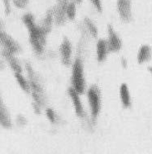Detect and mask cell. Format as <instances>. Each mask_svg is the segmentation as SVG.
Instances as JSON below:
<instances>
[{
    "label": "cell",
    "mask_w": 152,
    "mask_h": 154,
    "mask_svg": "<svg viewBox=\"0 0 152 154\" xmlns=\"http://www.w3.org/2000/svg\"><path fill=\"white\" fill-rule=\"evenodd\" d=\"M87 97L90 107L92 122L94 124L101 110V93L99 87L96 85L91 86L88 90Z\"/></svg>",
    "instance_id": "4"
},
{
    "label": "cell",
    "mask_w": 152,
    "mask_h": 154,
    "mask_svg": "<svg viewBox=\"0 0 152 154\" xmlns=\"http://www.w3.org/2000/svg\"><path fill=\"white\" fill-rule=\"evenodd\" d=\"M121 65L123 68H127L128 66V61L125 58H121Z\"/></svg>",
    "instance_id": "26"
},
{
    "label": "cell",
    "mask_w": 152,
    "mask_h": 154,
    "mask_svg": "<svg viewBox=\"0 0 152 154\" xmlns=\"http://www.w3.org/2000/svg\"><path fill=\"white\" fill-rule=\"evenodd\" d=\"M152 50L149 45H142L140 47L138 50V56H137V60L138 64H144L146 62L149 61L151 59Z\"/></svg>",
    "instance_id": "12"
},
{
    "label": "cell",
    "mask_w": 152,
    "mask_h": 154,
    "mask_svg": "<svg viewBox=\"0 0 152 154\" xmlns=\"http://www.w3.org/2000/svg\"><path fill=\"white\" fill-rule=\"evenodd\" d=\"M0 125L5 128H11V117L5 105L0 106Z\"/></svg>",
    "instance_id": "15"
},
{
    "label": "cell",
    "mask_w": 152,
    "mask_h": 154,
    "mask_svg": "<svg viewBox=\"0 0 152 154\" xmlns=\"http://www.w3.org/2000/svg\"><path fill=\"white\" fill-rule=\"evenodd\" d=\"M109 52L107 40L99 39L97 42V60L99 62L104 61Z\"/></svg>",
    "instance_id": "14"
},
{
    "label": "cell",
    "mask_w": 152,
    "mask_h": 154,
    "mask_svg": "<svg viewBox=\"0 0 152 154\" xmlns=\"http://www.w3.org/2000/svg\"><path fill=\"white\" fill-rule=\"evenodd\" d=\"M4 69V58L1 59L0 58V70H3Z\"/></svg>",
    "instance_id": "27"
},
{
    "label": "cell",
    "mask_w": 152,
    "mask_h": 154,
    "mask_svg": "<svg viewBox=\"0 0 152 154\" xmlns=\"http://www.w3.org/2000/svg\"><path fill=\"white\" fill-rule=\"evenodd\" d=\"M46 115L49 119V121L51 122V123H55L56 122V116H55V112L52 109H46Z\"/></svg>",
    "instance_id": "20"
},
{
    "label": "cell",
    "mask_w": 152,
    "mask_h": 154,
    "mask_svg": "<svg viewBox=\"0 0 152 154\" xmlns=\"http://www.w3.org/2000/svg\"><path fill=\"white\" fill-rule=\"evenodd\" d=\"M4 29V23L3 22V20L0 19V31L3 30Z\"/></svg>",
    "instance_id": "28"
},
{
    "label": "cell",
    "mask_w": 152,
    "mask_h": 154,
    "mask_svg": "<svg viewBox=\"0 0 152 154\" xmlns=\"http://www.w3.org/2000/svg\"><path fill=\"white\" fill-rule=\"evenodd\" d=\"M72 84L76 92L80 95L83 94L85 89V81L84 76V68L81 58H76L73 65L72 72Z\"/></svg>",
    "instance_id": "3"
},
{
    "label": "cell",
    "mask_w": 152,
    "mask_h": 154,
    "mask_svg": "<svg viewBox=\"0 0 152 154\" xmlns=\"http://www.w3.org/2000/svg\"><path fill=\"white\" fill-rule=\"evenodd\" d=\"M15 79L16 80L17 83L19 84L20 88L26 93L30 92V87L28 80L25 79V77L22 75V73H14Z\"/></svg>",
    "instance_id": "17"
},
{
    "label": "cell",
    "mask_w": 152,
    "mask_h": 154,
    "mask_svg": "<svg viewBox=\"0 0 152 154\" xmlns=\"http://www.w3.org/2000/svg\"><path fill=\"white\" fill-rule=\"evenodd\" d=\"M108 38L107 40L109 52H117L122 48V41L111 25H108Z\"/></svg>",
    "instance_id": "7"
},
{
    "label": "cell",
    "mask_w": 152,
    "mask_h": 154,
    "mask_svg": "<svg viewBox=\"0 0 152 154\" xmlns=\"http://www.w3.org/2000/svg\"><path fill=\"white\" fill-rule=\"evenodd\" d=\"M59 53L61 56L62 63L66 66H68L71 63L72 56V44L68 38L64 37L59 48Z\"/></svg>",
    "instance_id": "9"
},
{
    "label": "cell",
    "mask_w": 152,
    "mask_h": 154,
    "mask_svg": "<svg viewBox=\"0 0 152 154\" xmlns=\"http://www.w3.org/2000/svg\"><path fill=\"white\" fill-rule=\"evenodd\" d=\"M76 3L74 1H69L68 7H67V17L70 20H74L76 17Z\"/></svg>",
    "instance_id": "18"
},
{
    "label": "cell",
    "mask_w": 152,
    "mask_h": 154,
    "mask_svg": "<svg viewBox=\"0 0 152 154\" xmlns=\"http://www.w3.org/2000/svg\"><path fill=\"white\" fill-rule=\"evenodd\" d=\"M76 3H81L82 2V0H73Z\"/></svg>",
    "instance_id": "30"
},
{
    "label": "cell",
    "mask_w": 152,
    "mask_h": 154,
    "mask_svg": "<svg viewBox=\"0 0 152 154\" xmlns=\"http://www.w3.org/2000/svg\"><path fill=\"white\" fill-rule=\"evenodd\" d=\"M22 20L28 29L29 42L37 54H42L44 50L47 33L41 25H37L33 14L26 13L22 17Z\"/></svg>",
    "instance_id": "1"
},
{
    "label": "cell",
    "mask_w": 152,
    "mask_h": 154,
    "mask_svg": "<svg viewBox=\"0 0 152 154\" xmlns=\"http://www.w3.org/2000/svg\"><path fill=\"white\" fill-rule=\"evenodd\" d=\"M2 56H3L6 61L7 62L9 66L13 70L14 73H22V67L20 65V62L16 58L14 54H11L7 51H2Z\"/></svg>",
    "instance_id": "11"
},
{
    "label": "cell",
    "mask_w": 152,
    "mask_h": 154,
    "mask_svg": "<svg viewBox=\"0 0 152 154\" xmlns=\"http://www.w3.org/2000/svg\"><path fill=\"white\" fill-rule=\"evenodd\" d=\"M147 69H148V71L150 72V73L152 75V66H149V67L147 68Z\"/></svg>",
    "instance_id": "29"
},
{
    "label": "cell",
    "mask_w": 152,
    "mask_h": 154,
    "mask_svg": "<svg viewBox=\"0 0 152 154\" xmlns=\"http://www.w3.org/2000/svg\"><path fill=\"white\" fill-rule=\"evenodd\" d=\"M54 21V14H53V9L50 8L46 11V17L42 23V28L45 29V31L49 34L51 30V27H52V23Z\"/></svg>",
    "instance_id": "16"
},
{
    "label": "cell",
    "mask_w": 152,
    "mask_h": 154,
    "mask_svg": "<svg viewBox=\"0 0 152 154\" xmlns=\"http://www.w3.org/2000/svg\"><path fill=\"white\" fill-rule=\"evenodd\" d=\"M25 69L28 73V83L34 103L40 107L44 106L46 104V97L39 75L34 71L31 65H29L28 63L25 64Z\"/></svg>",
    "instance_id": "2"
},
{
    "label": "cell",
    "mask_w": 152,
    "mask_h": 154,
    "mask_svg": "<svg viewBox=\"0 0 152 154\" xmlns=\"http://www.w3.org/2000/svg\"><path fill=\"white\" fill-rule=\"evenodd\" d=\"M85 25H86L89 31L90 32V34H92V36L94 37V38L98 36V29H97V26L94 24L93 21L89 18H85Z\"/></svg>",
    "instance_id": "19"
},
{
    "label": "cell",
    "mask_w": 152,
    "mask_h": 154,
    "mask_svg": "<svg viewBox=\"0 0 152 154\" xmlns=\"http://www.w3.org/2000/svg\"><path fill=\"white\" fill-rule=\"evenodd\" d=\"M120 98L122 105L124 108H130L131 106V95H130V88L126 83H122L120 87Z\"/></svg>",
    "instance_id": "13"
},
{
    "label": "cell",
    "mask_w": 152,
    "mask_h": 154,
    "mask_svg": "<svg viewBox=\"0 0 152 154\" xmlns=\"http://www.w3.org/2000/svg\"><path fill=\"white\" fill-rule=\"evenodd\" d=\"M117 10L121 20L129 22L132 18L131 0H117Z\"/></svg>",
    "instance_id": "8"
},
{
    "label": "cell",
    "mask_w": 152,
    "mask_h": 154,
    "mask_svg": "<svg viewBox=\"0 0 152 154\" xmlns=\"http://www.w3.org/2000/svg\"><path fill=\"white\" fill-rule=\"evenodd\" d=\"M17 123L20 126H25L26 124V118L22 115H19L17 117Z\"/></svg>",
    "instance_id": "24"
},
{
    "label": "cell",
    "mask_w": 152,
    "mask_h": 154,
    "mask_svg": "<svg viewBox=\"0 0 152 154\" xmlns=\"http://www.w3.org/2000/svg\"><path fill=\"white\" fill-rule=\"evenodd\" d=\"M0 44L3 46V50L14 55L21 51L19 43L3 30L0 31Z\"/></svg>",
    "instance_id": "6"
},
{
    "label": "cell",
    "mask_w": 152,
    "mask_h": 154,
    "mask_svg": "<svg viewBox=\"0 0 152 154\" xmlns=\"http://www.w3.org/2000/svg\"><path fill=\"white\" fill-rule=\"evenodd\" d=\"M3 7H4V12L7 15H9L11 11V2H10V0H3Z\"/></svg>",
    "instance_id": "22"
},
{
    "label": "cell",
    "mask_w": 152,
    "mask_h": 154,
    "mask_svg": "<svg viewBox=\"0 0 152 154\" xmlns=\"http://www.w3.org/2000/svg\"><path fill=\"white\" fill-rule=\"evenodd\" d=\"M68 95L70 96V98L72 99L76 114L78 116L79 118H84L85 111L84 109H83V106H82L80 96H79L80 94L76 92L73 87H70V88H68Z\"/></svg>",
    "instance_id": "10"
},
{
    "label": "cell",
    "mask_w": 152,
    "mask_h": 154,
    "mask_svg": "<svg viewBox=\"0 0 152 154\" xmlns=\"http://www.w3.org/2000/svg\"><path fill=\"white\" fill-rule=\"evenodd\" d=\"M33 105H34L33 107H34V111H35V112L37 113V114H40V113H41V108H42V107H40L39 105H37V104H35V103H34Z\"/></svg>",
    "instance_id": "25"
},
{
    "label": "cell",
    "mask_w": 152,
    "mask_h": 154,
    "mask_svg": "<svg viewBox=\"0 0 152 154\" xmlns=\"http://www.w3.org/2000/svg\"><path fill=\"white\" fill-rule=\"evenodd\" d=\"M69 0H57L56 4L54 6V21L58 25H64L67 17V7Z\"/></svg>",
    "instance_id": "5"
},
{
    "label": "cell",
    "mask_w": 152,
    "mask_h": 154,
    "mask_svg": "<svg viewBox=\"0 0 152 154\" xmlns=\"http://www.w3.org/2000/svg\"><path fill=\"white\" fill-rule=\"evenodd\" d=\"M12 3L18 8L23 9L28 5V0H12Z\"/></svg>",
    "instance_id": "21"
},
{
    "label": "cell",
    "mask_w": 152,
    "mask_h": 154,
    "mask_svg": "<svg viewBox=\"0 0 152 154\" xmlns=\"http://www.w3.org/2000/svg\"><path fill=\"white\" fill-rule=\"evenodd\" d=\"M90 1H91V3H93V5L94 6V8L98 10V11L101 12L102 10H103V6H102L101 0H90Z\"/></svg>",
    "instance_id": "23"
}]
</instances>
